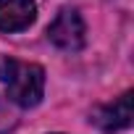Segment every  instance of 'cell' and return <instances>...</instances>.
<instances>
[{
    "label": "cell",
    "mask_w": 134,
    "mask_h": 134,
    "mask_svg": "<svg viewBox=\"0 0 134 134\" xmlns=\"http://www.w3.org/2000/svg\"><path fill=\"white\" fill-rule=\"evenodd\" d=\"M0 82L8 100L19 108H34L45 95V69L11 55H0Z\"/></svg>",
    "instance_id": "6da1fadb"
},
{
    "label": "cell",
    "mask_w": 134,
    "mask_h": 134,
    "mask_svg": "<svg viewBox=\"0 0 134 134\" xmlns=\"http://www.w3.org/2000/svg\"><path fill=\"white\" fill-rule=\"evenodd\" d=\"M47 40L66 53L82 50L87 42V29H84L79 11L76 8H60L58 16L53 19V24L47 26Z\"/></svg>",
    "instance_id": "7a4b0ae2"
},
{
    "label": "cell",
    "mask_w": 134,
    "mask_h": 134,
    "mask_svg": "<svg viewBox=\"0 0 134 134\" xmlns=\"http://www.w3.org/2000/svg\"><path fill=\"white\" fill-rule=\"evenodd\" d=\"M92 121H95L103 131H108V134L126 129V126L131 124V92H124V95L116 97L113 103L100 105V108L92 113Z\"/></svg>",
    "instance_id": "3957f363"
},
{
    "label": "cell",
    "mask_w": 134,
    "mask_h": 134,
    "mask_svg": "<svg viewBox=\"0 0 134 134\" xmlns=\"http://www.w3.org/2000/svg\"><path fill=\"white\" fill-rule=\"evenodd\" d=\"M37 19L34 0H0V32H24Z\"/></svg>",
    "instance_id": "277c9868"
},
{
    "label": "cell",
    "mask_w": 134,
    "mask_h": 134,
    "mask_svg": "<svg viewBox=\"0 0 134 134\" xmlns=\"http://www.w3.org/2000/svg\"><path fill=\"white\" fill-rule=\"evenodd\" d=\"M16 126V116L11 113V108L0 100V134H5V131H11Z\"/></svg>",
    "instance_id": "5b68a950"
}]
</instances>
